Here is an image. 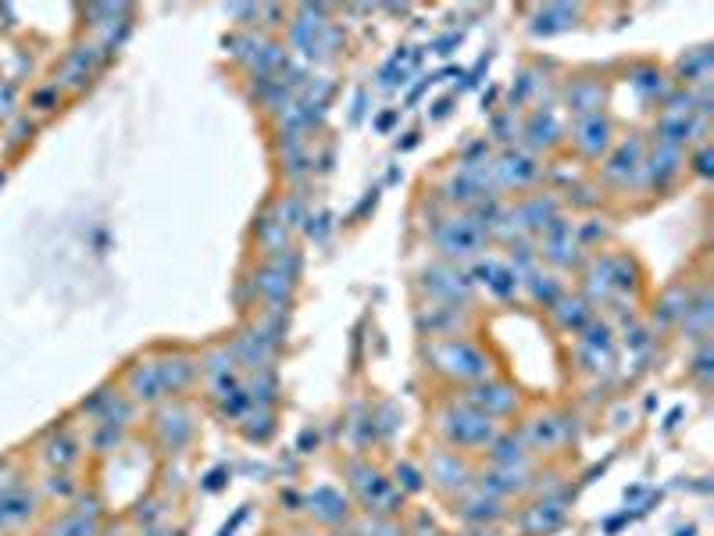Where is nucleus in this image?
Listing matches in <instances>:
<instances>
[{
  "label": "nucleus",
  "instance_id": "nucleus-1",
  "mask_svg": "<svg viewBox=\"0 0 714 536\" xmlns=\"http://www.w3.org/2000/svg\"><path fill=\"white\" fill-rule=\"evenodd\" d=\"M425 361L436 376H443L447 383L457 386H472L482 379L493 376V358L482 351L479 344H472L468 336H440L425 344Z\"/></svg>",
  "mask_w": 714,
  "mask_h": 536
},
{
  "label": "nucleus",
  "instance_id": "nucleus-2",
  "mask_svg": "<svg viewBox=\"0 0 714 536\" xmlns=\"http://www.w3.org/2000/svg\"><path fill=\"white\" fill-rule=\"evenodd\" d=\"M436 429H440L443 444L454 447V451H486L500 436V422L486 419L475 408L461 401H450L447 408H440L436 415Z\"/></svg>",
  "mask_w": 714,
  "mask_h": 536
},
{
  "label": "nucleus",
  "instance_id": "nucleus-3",
  "mask_svg": "<svg viewBox=\"0 0 714 536\" xmlns=\"http://www.w3.org/2000/svg\"><path fill=\"white\" fill-rule=\"evenodd\" d=\"M347 472V483L354 490L357 504L365 515H375V519H397L404 511V494L393 486L390 476H382L379 469H372L368 461H347L343 465Z\"/></svg>",
  "mask_w": 714,
  "mask_h": 536
},
{
  "label": "nucleus",
  "instance_id": "nucleus-4",
  "mask_svg": "<svg viewBox=\"0 0 714 536\" xmlns=\"http://www.w3.org/2000/svg\"><path fill=\"white\" fill-rule=\"evenodd\" d=\"M432 243H436V251H440L443 261H450V265H468V261H475L486 251L490 233H486L472 215H450L432 229Z\"/></svg>",
  "mask_w": 714,
  "mask_h": 536
},
{
  "label": "nucleus",
  "instance_id": "nucleus-5",
  "mask_svg": "<svg viewBox=\"0 0 714 536\" xmlns=\"http://www.w3.org/2000/svg\"><path fill=\"white\" fill-rule=\"evenodd\" d=\"M457 401L468 404V408H475L479 415H486V419H493V422L515 419L518 408H522V397H518L515 386H507L504 379H493V376L482 379V383L465 386Z\"/></svg>",
  "mask_w": 714,
  "mask_h": 536
},
{
  "label": "nucleus",
  "instance_id": "nucleus-6",
  "mask_svg": "<svg viewBox=\"0 0 714 536\" xmlns=\"http://www.w3.org/2000/svg\"><path fill=\"white\" fill-rule=\"evenodd\" d=\"M425 483H432L443 494H465L468 486L475 483V469L472 461L465 458V451H454V447H436L425 461Z\"/></svg>",
  "mask_w": 714,
  "mask_h": 536
},
{
  "label": "nucleus",
  "instance_id": "nucleus-7",
  "mask_svg": "<svg viewBox=\"0 0 714 536\" xmlns=\"http://www.w3.org/2000/svg\"><path fill=\"white\" fill-rule=\"evenodd\" d=\"M572 422L568 415L561 411H543V415H532L529 422H522L518 436H522V444L529 447V454H554L572 440Z\"/></svg>",
  "mask_w": 714,
  "mask_h": 536
},
{
  "label": "nucleus",
  "instance_id": "nucleus-8",
  "mask_svg": "<svg viewBox=\"0 0 714 536\" xmlns=\"http://www.w3.org/2000/svg\"><path fill=\"white\" fill-rule=\"evenodd\" d=\"M422 286L436 304H465L475 290L472 276H468L461 265H450V261H440V265L425 268Z\"/></svg>",
  "mask_w": 714,
  "mask_h": 536
},
{
  "label": "nucleus",
  "instance_id": "nucleus-9",
  "mask_svg": "<svg viewBox=\"0 0 714 536\" xmlns=\"http://www.w3.org/2000/svg\"><path fill=\"white\" fill-rule=\"evenodd\" d=\"M572 147L579 158L586 161H604L607 151L615 147V126L604 111H593V115L575 118L572 126Z\"/></svg>",
  "mask_w": 714,
  "mask_h": 536
},
{
  "label": "nucleus",
  "instance_id": "nucleus-10",
  "mask_svg": "<svg viewBox=\"0 0 714 536\" xmlns=\"http://www.w3.org/2000/svg\"><path fill=\"white\" fill-rule=\"evenodd\" d=\"M511 519L522 536H550L568 522V501L565 497H536Z\"/></svg>",
  "mask_w": 714,
  "mask_h": 536
},
{
  "label": "nucleus",
  "instance_id": "nucleus-11",
  "mask_svg": "<svg viewBox=\"0 0 714 536\" xmlns=\"http://www.w3.org/2000/svg\"><path fill=\"white\" fill-rule=\"evenodd\" d=\"M643 158H647V154H643V140L636 133H629V140L615 143V147L607 151L604 165H600V176L615 186H629L643 176Z\"/></svg>",
  "mask_w": 714,
  "mask_h": 536
},
{
  "label": "nucleus",
  "instance_id": "nucleus-12",
  "mask_svg": "<svg viewBox=\"0 0 714 536\" xmlns=\"http://www.w3.org/2000/svg\"><path fill=\"white\" fill-rule=\"evenodd\" d=\"M454 515L465 522V526H497V522H504L511 511H507V501H497V497L468 486L465 494H457Z\"/></svg>",
  "mask_w": 714,
  "mask_h": 536
},
{
  "label": "nucleus",
  "instance_id": "nucleus-13",
  "mask_svg": "<svg viewBox=\"0 0 714 536\" xmlns=\"http://www.w3.org/2000/svg\"><path fill=\"white\" fill-rule=\"evenodd\" d=\"M493 176H497V183L507 186V190H529V186L540 183L543 165L540 158L529 151H504L497 165H493Z\"/></svg>",
  "mask_w": 714,
  "mask_h": 536
},
{
  "label": "nucleus",
  "instance_id": "nucleus-14",
  "mask_svg": "<svg viewBox=\"0 0 714 536\" xmlns=\"http://www.w3.org/2000/svg\"><path fill=\"white\" fill-rule=\"evenodd\" d=\"M475 490L482 494L497 497V501H511V497H522L529 494L532 486V472H522V469H486L475 476Z\"/></svg>",
  "mask_w": 714,
  "mask_h": 536
},
{
  "label": "nucleus",
  "instance_id": "nucleus-15",
  "mask_svg": "<svg viewBox=\"0 0 714 536\" xmlns=\"http://www.w3.org/2000/svg\"><path fill=\"white\" fill-rule=\"evenodd\" d=\"M575 251H579V243H575V229L568 226L565 218H557L554 226L543 233L536 258L550 261V265H557V268H568V265H575V258H579Z\"/></svg>",
  "mask_w": 714,
  "mask_h": 536
},
{
  "label": "nucleus",
  "instance_id": "nucleus-16",
  "mask_svg": "<svg viewBox=\"0 0 714 536\" xmlns=\"http://www.w3.org/2000/svg\"><path fill=\"white\" fill-rule=\"evenodd\" d=\"M304 508H308L311 519L322 522V526H347V519H350V501L340 494V490H333V486H318V490H311V494L304 497Z\"/></svg>",
  "mask_w": 714,
  "mask_h": 536
},
{
  "label": "nucleus",
  "instance_id": "nucleus-17",
  "mask_svg": "<svg viewBox=\"0 0 714 536\" xmlns=\"http://www.w3.org/2000/svg\"><path fill=\"white\" fill-rule=\"evenodd\" d=\"M679 172H682V151H675L668 143H657L650 158H643V176H647V183L654 190H668L679 179Z\"/></svg>",
  "mask_w": 714,
  "mask_h": 536
},
{
  "label": "nucleus",
  "instance_id": "nucleus-18",
  "mask_svg": "<svg viewBox=\"0 0 714 536\" xmlns=\"http://www.w3.org/2000/svg\"><path fill=\"white\" fill-rule=\"evenodd\" d=\"M482 454L490 461V469H522V472L532 469V454L518 433H500Z\"/></svg>",
  "mask_w": 714,
  "mask_h": 536
},
{
  "label": "nucleus",
  "instance_id": "nucleus-19",
  "mask_svg": "<svg viewBox=\"0 0 714 536\" xmlns=\"http://www.w3.org/2000/svg\"><path fill=\"white\" fill-rule=\"evenodd\" d=\"M250 286H254V294H258L261 301H265L268 308H275V311H286V304H290V297H293V279L283 276V272H275L272 265H265L261 272H254Z\"/></svg>",
  "mask_w": 714,
  "mask_h": 536
},
{
  "label": "nucleus",
  "instance_id": "nucleus-20",
  "mask_svg": "<svg viewBox=\"0 0 714 536\" xmlns=\"http://www.w3.org/2000/svg\"><path fill=\"white\" fill-rule=\"evenodd\" d=\"M522 136L529 143V151H554L557 143H561V122H557V115L550 108H540L529 115Z\"/></svg>",
  "mask_w": 714,
  "mask_h": 536
},
{
  "label": "nucleus",
  "instance_id": "nucleus-21",
  "mask_svg": "<svg viewBox=\"0 0 714 536\" xmlns=\"http://www.w3.org/2000/svg\"><path fill=\"white\" fill-rule=\"evenodd\" d=\"M711 294L707 290H697V294H690V304H686V311H682V333H690V340H707V333H711Z\"/></svg>",
  "mask_w": 714,
  "mask_h": 536
},
{
  "label": "nucleus",
  "instance_id": "nucleus-22",
  "mask_svg": "<svg viewBox=\"0 0 714 536\" xmlns=\"http://www.w3.org/2000/svg\"><path fill=\"white\" fill-rule=\"evenodd\" d=\"M600 101H604V86L597 79H572V86L565 90V104L575 118L600 111Z\"/></svg>",
  "mask_w": 714,
  "mask_h": 536
},
{
  "label": "nucleus",
  "instance_id": "nucleus-23",
  "mask_svg": "<svg viewBox=\"0 0 714 536\" xmlns=\"http://www.w3.org/2000/svg\"><path fill=\"white\" fill-rule=\"evenodd\" d=\"M579 26V8L572 4H547L540 11V18L532 22V33L536 36H554V33H568V29Z\"/></svg>",
  "mask_w": 714,
  "mask_h": 536
},
{
  "label": "nucleus",
  "instance_id": "nucleus-24",
  "mask_svg": "<svg viewBox=\"0 0 714 536\" xmlns=\"http://www.w3.org/2000/svg\"><path fill=\"white\" fill-rule=\"evenodd\" d=\"M550 311H554L557 326L565 329V333H582L593 322L590 301H582V297H561Z\"/></svg>",
  "mask_w": 714,
  "mask_h": 536
},
{
  "label": "nucleus",
  "instance_id": "nucleus-25",
  "mask_svg": "<svg viewBox=\"0 0 714 536\" xmlns=\"http://www.w3.org/2000/svg\"><path fill=\"white\" fill-rule=\"evenodd\" d=\"M679 76L686 79V83L707 86V76H711V47H693V51L682 54Z\"/></svg>",
  "mask_w": 714,
  "mask_h": 536
},
{
  "label": "nucleus",
  "instance_id": "nucleus-26",
  "mask_svg": "<svg viewBox=\"0 0 714 536\" xmlns=\"http://www.w3.org/2000/svg\"><path fill=\"white\" fill-rule=\"evenodd\" d=\"M686 304H690V290H686V286H672V290H665V294H661V301H657L654 319L665 322V326H675V322L682 319Z\"/></svg>",
  "mask_w": 714,
  "mask_h": 536
},
{
  "label": "nucleus",
  "instance_id": "nucleus-27",
  "mask_svg": "<svg viewBox=\"0 0 714 536\" xmlns=\"http://www.w3.org/2000/svg\"><path fill=\"white\" fill-rule=\"evenodd\" d=\"M529 294L536 297V301H543V308H554V304L565 297V286H561L557 276H550V272H536V276L529 279Z\"/></svg>",
  "mask_w": 714,
  "mask_h": 536
},
{
  "label": "nucleus",
  "instance_id": "nucleus-28",
  "mask_svg": "<svg viewBox=\"0 0 714 536\" xmlns=\"http://www.w3.org/2000/svg\"><path fill=\"white\" fill-rule=\"evenodd\" d=\"M393 486H397L400 494H422V490H425V472L415 469L411 461H400L397 469H393Z\"/></svg>",
  "mask_w": 714,
  "mask_h": 536
},
{
  "label": "nucleus",
  "instance_id": "nucleus-29",
  "mask_svg": "<svg viewBox=\"0 0 714 536\" xmlns=\"http://www.w3.org/2000/svg\"><path fill=\"white\" fill-rule=\"evenodd\" d=\"M711 358H714V347L711 340H700L697 351H693V361H690V376L697 379L700 386L711 383Z\"/></svg>",
  "mask_w": 714,
  "mask_h": 536
},
{
  "label": "nucleus",
  "instance_id": "nucleus-30",
  "mask_svg": "<svg viewBox=\"0 0 714 536\" xmlns=\"http://www.w3.org/2000/svg\"><path fill=\"white\" fill-rule=\"evenodd\" d=\"M632 86L647 97V101H654V97H665V83H661V72L657 68H643L640 76L632 79Z\"/></svg>",
  "mask_w": 714,
  "mask_h": 536
},
{
  "label": "nucleus",
  "instance_id": "nucleus-31",
  "mask_svg": "<svg viewBox=\"0 0 714 536\" xmlns=\"http://www.w3.org/2000/svg\"><path fill=\"white\" fill-rule=\"evenodd\" d=\"M357 533H365V536H407L393 519H375V515H368Z\"/></svg>",
  "mask_w": 714,
  "mask_h": 536
},
{
  "label": "nucleus",
  "instance_id": "nucleus-32",
  "mask_svg": "<svg viewBox=\"0 0 714 536\" xmlns=\"http://www.w3.org/2000/svg\"><path fill=\"white\" fill-rule=\"evenodd\" d=\"M536 86H540V79L532 76V72H522V76H518V86H511V108H518V104H525L529 101V93L536 90Z\"/></svg>",
  "mask_w": 714,
  "mask_h": 536
},
{
  "label": "nucleus",
  "instance_id": "nucleus-33",
  "mask_svg": "<svg viewBox=\"0 0 714 536\" xmlns=\"http://www.w3.org/2000/svg\"><path fill=\"white\" fill-rule=\"evenodd\" d=\"M693 172L704 179L711 176V147H707V143H700L697 154H693Z\"/></svg>",
  "mask_w": 714,
  "mask_h": 536
},
{
  "label": "nucleus",
  "instance_id": "nucleus-34",
  "mask_svg": "<svg viewBox=\"0 0 714 536\" xmlns=\"http://www.w3.org/2000/svg\"><path fill=\"white\" fill-rule=\"evenodd\" d=\"M457 536H504V533H497L493 526H468L465 533H457Z\"/></svg>",
  "mask_w": 714,
  "mask_h": 536
},
{
  "label": "nucleus",
  "instance_id": "nucleus-35",
  "mask_svg": "<svg viewBox=\"0 0 714 536\" xmlns=\"http://www.w3.org/2000/svg\"><path fill=\"white\" fill-rule=\"evenodd\" d=\"M222 476H225V469H215L208 476V483H204V490H218V486H222Z\"/></svg>",
  "mask_w": 714,
  "mask_h": 536
},
{
  "label": "nucleus",
  "instance_id": "nucleus-36",
  "mask_svg": "<svg viewBox=\"0 0 714 536\" xmlns=\"http://www.w3.org/2000/svg\"><path fill=\"white\" fill-rule=\"evenodd\" d=\"M447 111H450V97H447V101H440V104H436V111H432V118H436V122H440V118H447Z\"/></svg>",
  "mask_w": 714,
  "mask_h": 536
},
{
  "label": "nucleus",
  "instance_id": "nucleus-37",
  "mask_svg": "<svg viewBox=\"0 0 714 536\" xmlns=\"http://www.w3.org/2000/svg\"><path fill=\"white\" fill-rule=\"evenodd\" d=\"M693 533H697V529H693V526H686V529H675V536H693Z\"/></svg>",
  "mask_w": 714,
  "mask_h": 536
},
{
  "label": "nucleus",
  "instance_id": "nucleus-38",
  "mask_svg": "<svg viewBox=\"0 0 714 536\" xmlns=\"http://www.w3.org/2000/svg\"><path fill=\"white\" fill-rule=\"evenodd\" d=\"M311 536H315V533H311ZM318 536H322V533H318ZM329 536H343V533H329Z\"/></svg>",
  "mask_w": 714,
  "mask_h": 536
}]
</instances>
